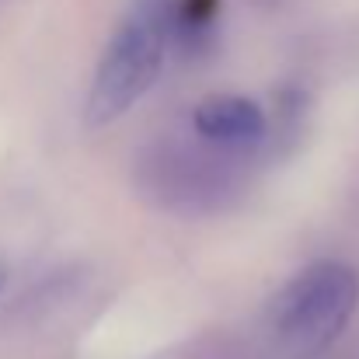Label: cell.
<instances>
[{"label":"cell","instance_id":"cell-3","mask_svg":"<svg viewBox=\"0 0 359 359\" xmlns=\"http://www.w3.org/2000/svg\"><path fill=\"white\" fill-rule=\"evenodd\" d=\"M192 133L199 143L227 154H244L265 143L269 119L258 102L244 95H210L192 109Z\"/></svg>","mask_w":359,"mask_h":359},{"label":"cell","instance_id":"cell-4","mask_svg":"<svg viewBox=\"0 0 359 359\" xmlns=\"http://www.w3.org/2000/svg\"><path fill=\"white\" fill-rule=\"evenodd\" d=\"M4 283H7V272H4V269H0V290H4Z\"/></svg>","mask_w":359,"mask_h":359},{"label":"cell","instance_id":"cell-2","mask_svg":"<svg viewBox=\"0 0 359 359\" xmlns=\"http://www.w3.org/2000/svg\"><path fill=\"white\" fill-rule=\"evenodd\" d=\"M359 307V276L353 265L321 258L290 276L272 304L269 328L290 356H321L353 321Z\"/></svg>","mask_w":359,"mask_h":359},{"label":"cell","instance_id":"cell-1","mask_svg":"<svg viewBox=\"0 0 359 359\" xmlns=\"http://www.w3.org/2000/svg\"><path fill=\"white\" fill-rule=\"evenodd\" d=\"M178 0H129L116 21L84 102L88 126H109L133 112L161 81L164 60L175 49Z\"/></svg>","mask_w":359,"mask_h":359}]
</instances>
